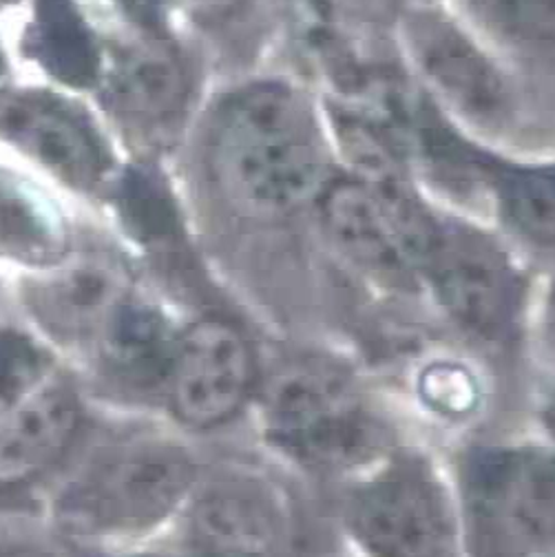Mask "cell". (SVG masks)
Returning a JSON list of instances; mask_svg holds the SVG:
<instances>
[{
    "label": "cell",
    "instance_id": "6da1fadb",
    "mask_svg": "<svg viewBox=\"0 0 555 557\" xmlns=\"http://www.w3.org/2000/svg\"><path fill=\"white\" fill-rule=\"evenodd\" d=\"M215 166L239 203L280 215L321 197L328 175L323 135L306 102L282 85H257L222 111Z\"/></svg>",
    "mask_w": 555,
    "mask_h": 557
},
{
    "label": "cell",
    "instance_id": "7a4b0ae2",
    "mask_svg": "<svg viewBox=\"0 0 555 557\" xmlns=\"http://www.w3.org/2000/svg\"><path fill=\"white\" fill-rule=\"evenodd\" d=\"M456 509L469 557H555V449H469L458 462Z\"/></svg>",
    "mask_w": 555,
    "mask_h": 557
},
{
    "label": "cell",
    "instance_id": "3957f363",
    "mask_svg": "<svg viewBox=\"0 0 555 557\" xmlns=\"http://www.w3.org/2000/svg\"><path fill=\"white\" fill-rule=\"evenodd\" d=\"M266 418L276 445L325 471L370 462L390 441L387 428L353 383L319 361L291 363L272 376Z\"/></svg>",
    "mask_w": 555,
    "mask_h": 557
},
{
    "label": "cell",
    "instance_id": "277c9868",
    "mask_svg": "<svg viewBox=\"0 0 555 557\" xmlns=\"http://www.w3.org/2000/svg\"><path fill=\"white\" fill-rule=\"evenodd\" d=\"M421 284L430 286L449 321L482 345L505 347L518 336L525 276L484 233L439 215Z\"/></svg>",
    "mask_w": 555,
    "mask_h": 557
},
{
    "label": "cell",
    "instance_id": "5b68a950",
    "mask_svg": "<svg viewBox=\"0 0 555 557\" xmlns=\"http://www.w3.org/2000/svg\"><path fill=\"white\" fill-rule=\"evenodd\" d=\"M321 215L332 242L359 268L392 284H421L436 213L405 180L330 182Z\"/></svg>",
    "mask_w": 555,
    "mask_h": 557
},
{
    "label": "cell",
    "instance_id": "8992f818",
    "mask_svg": "<svg viewBox=\"0 0 555 557\" xmlns=\"http://www.w3.org/2000/svg\"><path fill=\"white\" fill-rule=\"evenodd\" d=\"M400 21L416 76L432 94V102L480 133L503 135L514 126L516 89L478 40L428 5L403 12Z\"/></svg>",
    "mask_w": 555,
    "mask_h": 557
},
{
    "label": "cell",
    "instance_id": "52a82bcc",
    "mask_svg": "<svg viewBox=\"0 0 555 557\" xmlns=\"http://www.w3.org/2000/svg\"><path fill=\"white\" fill-rule=\"evenodd\" d=\"M350 524L372 557H460L456 500L421 456H400L370 480Z\"/></svg>",
    "mask_w": 555,
    "mask_h": 557
},
{
    "label": "cell",
    "instance_id": "ba28073f",
    "mask_svg": "<svg viewBox=\"0 0 555 557\" xmlns=\"http://www.w3.org/2000/svg\"><path fill=\"white\" fill-rule=\"evenodd\" d=\"M193 480L188 458L166 445L133 447L100 465L62 500V520L87 533L137 531L162 520Z\"/></svg>",
    "mask_w": 555,
    "mask_h": 557
},
{
    "label": "cell",
    "instance_id": "9c48e42d",
    "mask_svg": "<svg viewBox=\"0 0 555 557\" xmlns=\"http://www.w3.org/2000/svg\"><path fill=\"white\" fill-rule=\"evenodd\" d=\"M166 381L180 421L193 428L226 423L252 389V347L231 321L201 319L177 338Z\"/></svg>",
    "mask_w": 555,
    "mask_h": 557
},
{
    "label": "cell",
    "instance_id": "30bf717a",
    "mask_svg": "<svg viewBox=\"0 0 555 557\" xmlns=\"http://www.w3.org/2000/svg\"><path fill=\"white\" fill-rule=\"evenodd\" d=\"M126 272L113 257L87 252L51 270L29 299L49 330L76 338L102 330L126 299Z\"/></svg>",
    "mask_w": 555,
    "mask_h": 557
},
{
    "label": "cell",
    "instance_id": "8fae6325",
    "mask_svg": "<svg viewBox=\"0 0 555 557\" xmlns=\"http://www.w3.org/2000/svg\"><path fill=\"white\" fill-rule=\"evenodd\" d=\"M78 403L62 387L36 389L0 413V482H18L49 467L78 430Z\"/></svg>",
    "mask_w": 555,
    "mask_h": 557
},
{
    "label": "cell",
    "instance_id": "7c38bea8",
    "mask_svg": "<svg viewBox=\"0 0 555 557\" xmlns=\"http://www.w3.org/2000/svg\"><path fill=\"white\" fill-rule=\"evenodd\" d=\"M8 133L51 171L78 186L94 184L104 169V156L94 133L66 109L32 98L5 115Z\"/></svg>",
    "mask_w": 555,
    "mask_h": 557
},
{
    "label": "cell",
    "instance_id": "4fadbf2b",
    "mask_svg": "<svg viewBox=\"0 0 555 557\" xmlns=\"http://www.w3.org/2000/svg\"><path fill=\"white\" fill-rule=\"evenodd\" d=\"M478 184L520 242L555 255V162L507 164L478 153Z\"/></svg>",
    "mask_w": 555,
    "mask_h": 557
},
{
    "label": "cell",
    "instance_id": "5bb4252c",
    "mask_svg": "<svg viewBox=\"0 0 555 557\" xmlns=\"http://www.w3.org/2000/svg\"><path fill=\"white\" fill-rule=\"evenodd\" d=\"M195 537L203 557H268L280 537L272 507L250 490L222 486L195 509Z\"/></svg>",
    "mask_w": 555,
    "mask_h": 557
},
{
    "label": "cell",
    "instance_id": "9a60e30c",
    "mask_svg": "<svg viewBox=\"0 0 555 557\" xmlns=\"http://www.w3.org/2000/svg\"><path fill=\"white\" fill-rule=\"evenodd\" d=\"M100 338L107 363L126 381L166 379L177 338L158 310L126 297L102 325Z\"/></svg>",
    "mask_w": 555,
    "mask_h": 557
},
{
    "label": "cell",
    "instance_id": "2e32d148",
    "mask_svg": "<svg viewBox=\"0 0 555 557\" xmlns=\"http://www.w3.org/2000/svg\"><path fill=\"white\" fill-rule=\"evenodd\" d=\"M111 94L128 115L164 120L182 109L186 76L177 55L160 42L124 49L111 69Z\"/></svg>",
    "mask_w": 555,
    "mask_h": 557
},
{
    "label": "cell",
    "instance_id": "e0dca14e",
    "mask_svg": "<svg viewBox=\"0 0 555 557\" xmlns=\"http://www.w3.org/2000/svg\"><path fill=\"white\" fill-rule=\"evenodd\" d=\"M0 252L25 263H55L64 255V226L55 208L8 173H0Z\"/></svg>",
    "mask_w": 555,
    "mask_h": 557
},
{
    "label": "cell",
    "instance_id": "ac0fdd59",
    "mask_svg": "<svg viewBox=\"0 0 555 557\" xmlns=\"http://www.w3.org/2000/svg\"><path fill=\"white\" fill-rule=\"evenodd\" d=\"M476 23L505 47L555 55V0H467Z\"/></svg>",
    "mask_w": 555,
    "mask_h": 557
},
{
    "label": "cell",
    "instance_id": "d6986e66",
    "mask_svg": "<svg viewBox=\"0 0 555 557\" xmlns=\"http://www.w3.org/2000/svg\"><path fill=\"white\" fill-rule=\"evenodd\" d=\"M45 366V355L32 338L0 330V413L38 389Z\"/></svg>",
    "mask_w": 555,
    "mask_h": 557
},
{
    "label": "cell",
    "instance_id": "ffe728a7",
    "mask_svg": "<svg viewBox=\"0 0 555 557\" xmlns=\"http://www.w3.org/2000/svg\"><path fill=\"white\" fill-rule=\"evenodd\" d=\"M40 36L42 47H47V58L55 62L60 76L74 81H85L91 76L94 55L87 47L83 27L60 0L47 5Z\"/></svg>",
    "mask_w": 555,
    "mask_h": 557
},
{
    "label": "cell",
    "instance_id": "44dd1931",
    "mask_svg": "<svg viewBox=\"0 0 555 557\" xmlns=\"http://www.w3.org/2000/svg\"><path fill=\"white\" fill-rule=\"evenodd\" d=\"M317 3L334 23L361 38L403 16V0H317Z\"/></svg>",
    "mask_w": 555,
    "mask_h": 557
},
{
    "label": "cell",
    "instance_id": "7402d4cb",
    "mask_svg": "<svg viewBox=\"0 0 555 557\" xmlns=\"http://www.w3.org/2000/svg\"><path fill=\"white\" fill-rule=\"evenodd\" d=\"M115 3L137 25L156 32L166 21L171 0H115Z\"/></svg>",
    "mask_w": 555,
    "mask_h": 557
},
{
    "label": "cell",
    "instance_id": "603a6c76",
    "mask_svg": "<svg viewBox=\"0 0 555 557\" xmlns=\"http://www.w3.org/2000/svg\"><path fill=\"white\" fill-rule=\"evenodd\" d=\"M184 5L195 18L208 23L231 16L242 5V0H184Z\"/></svg>",
    "mask_w": 555,
    "mask_h": 557
},
{
    "label": "cell",
    "instance_id": "cb8c5ba5",
    "mask_svg": "<svg viewBox=\"0 0 555 557\" xmlns=\"http://www.w3.org/2000/svg\"><path fill=\"white\" fill-rule=\"evenodd\" d=\"M0 557H53V555L38 548H27V546H0Z\"/></svg>",
    "mask_w": 555,
    "mask_h": 557
},
{
    "label": "cell",
    "instance_id": "d4e9b609",
    "mask_svg": "<svg viewBox=\"0 0 555 557\" xmlns=\"http://www.w3.org/2000/svg\"><path fill=\"white\" fill-rule=\"evenodd\" d=\"M546 423H548V430L553 432L555 436V392L551 394L548 403H546Z\"/></svg>",
    "mask_w": 555,
    "mask_h": 557
},
{
    "label": "cell",
    "instance_id": "484cf974",
    "mask_svg": "<svg viewBox=\"0 0 555 557\" xmlns=\"http://www.w3.org/2000/svg\"><path fill=\"white\" fill-rule=\"evenodd\" d=\"M3 72H5V66H3V58H0V83H3Z\"/></svg>",
    "mask_w": 555,
    "mask_h": 557
}]
</instances>
